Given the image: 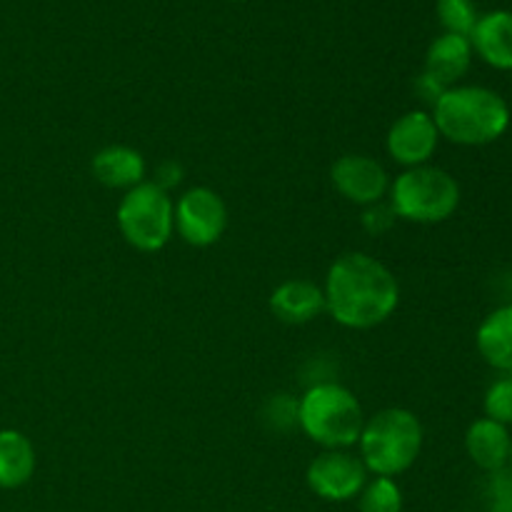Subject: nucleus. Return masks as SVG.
<instances>
[{
	"label": "nucleus",
	"mask_w": 512,
	"mask_h": 512,
	"mask_svg": "<svg viewBox=\"0 0 512 512\" xmlns=\"http://www.w3.org/2000/svg\"><path fill=\"white\" fill-rule=\"evenodd\" d=\"M325 313L350 330L383 325L398 310L400 285L385 263L368 253H345L333 260L323 285Z\"/></svg>",
	"instance_id": "f257e3e1"
},
{
	"label": "nucleus",
	"mask_w": 512,
	"mask_h": 512,
	"mask_svg": "<svg viewBox=\"0 0 512 512\" xmlns=\"http://www.w3.org/2000/svg\"><path fill=\"white\" fill-rule=\"evenodd\" d=\"M440 138L465 148H480L503 138L510 128V105L498 90L483 85H453L433 103Z\"/></svg>",
	"instance_id": "f03ea898"
},
{
	"label": "nucleus",
	"mask_w": 512,
	"mask_h": 512,
	"mask_svg": "<svg viewBox=\"0 0 512 512\" xmlns=\"http://www.w3.org/2000/svg\"><path fill=\"white\" fill-rule=\"evenodd\" d=\"M365 415L353 390L335 380H320L298 400V428L325 450L358 445Z\"/></svg>",
	"instance_id": "7ed1b4c3"
},
{
	"label": "nucleus",
	"mask_w": 512,
	"mask_h": 512,
	"mask_svg": "<svg viewBox=\"0 0 512 512\" xmlns=\"http://www.w3.org/2000/svg\"><path fill=\"white\" fill-rule=\"evenodd\" d=\"M360 460L375 478H398L423 450V425L405 408H385L365 420L358 440Z\"/></svg>",
	"instance_id": "20e7f679"
},
{
	"label": "nucleus",
	"mask_w": 512,
	"mask_h": 512,
	"mask_svg": "<svg viewBox=\"0 0 512 512\" xmlns=\"http://www.w3.org/2000/svg\"><path fill=\"white\" fill-rule=\"evenodd\" d=\"M390 208L395 218L418 225L445 223L460 205V185L448 170L435 165L408 168L390 183Z\"/></svg>",
	"instance_id": "39448f33"
},
{
	"label": "nucleus",
	"mask_w": 512,
	"mask_h": 512,
	"mask_svg": "<svg viewBox=\"0 0 512 512\" xmlns=\"http://www.w3.org/2000/svg\"><path fill=\"white\" fill-rule=\"evenodd\" d=\"M115 223L130 248L158 253L175 233V200L153 180L125 190L115 210Z\"/></svg>",
	"instance_id": "423d86ee"
},
{
	"label": "nucleus",
	"mask_w": 512,
	"mask_h": 512,
	"mask_svg": "<svg viewBox=\"0 0 512 512\" xmlns=\"http://www.w3.org/2000/svg\"><path fill=\"white\" fill-rule=\"evenodd\" d=\"M228 228V205L213 188L195 185L175 203V233L193 248H210Z\"/></svg>",
	"instance_id": "0eeeda50"
},
{
	"label": "nucleus",
	"mask_w": 512,
	"mask_h": 512,
	"mask_svg": "<svg viewBox=\"0 0 512 512\" xmlns=\"http://www.w3.org/2000/svg\"><path fill=\"white\" fill-rule=\"evenodd\" d=\"M308 488L328 503H348L358 498L368 483V470L363 460L350 455L348 450H323L308 465Z\"/></svg>",
	"instance_id": "6e6552de"
},
{
	"label": "nucleus",
	"mask_w": 512,
	"mask_h": 512,
	"mask_svg": "<svg viewBox=\"0 0 512 512\" xmlns=\"http://www.w3.org/2000/svg\"><path fill=\"white\" fill-rule=\"evenodd\" d=\"M438 143L440 133L435 128V120L425 110H408V113L400 115L390 125L388 138H385L388 155L405 170L428 165L438 150Z\"/></svg>",
	"instance_id": "1a4fd4ad"
},
{
	"label": "nucleus",
	"mask_w": 512,
	"mask_h": 512,
	"mask_svg": "<svg viewBox=\"0 0 512 512\" xmlns=\"http://www.w3.org/2000/svg\"><path fill=\"white\" fill-rule=\"evenodd\" d=\"M330 180L333 188L343 195L348 203L368 205L383 203V198L390 190V178L383 165L370 155L348 153L338 158L330 168Z\"/></svg>",
	"instance_id": "9d476101"
},
{
	"label": "nucleus",
	"mask_w": 512,
	"mask_h": 512,
	"mask_svg": "<svg viewBox=\"0 0 512 512\" xmlns=\"http://www.w3.org/2000/svg\"><path fill=\"white\" fill-rule=\"evenodd\" d=\"M270 310L280 323L305 325L325 313L323 288L310 280H285L270 295Z\"/></svg>",
	"instance_id": "9b49d317"
},
{
	"label": "nucleus",
	"mask_w": 512,
	"mask_h": 512,
	"mask_svg": "<svg viewBox=\"0 0 512 512\" xmlns=\"http://www.w3.org/2000/svg\"><path fill=\"white\" fill-rule=\"evenodd\" d=\"M473 53H478L490 68L512 73V13L510 10H493L480 15L470 33Z\"/></svg>",
	"instance_id": "f8f14e48"
},
{
	"label": "nucleus",
	"mask_w": 512,
	"mask_h": 512,
	"mask_svg": "<svg viewBox=\"0 0 512 512\" xmlns=\"http://www.w3.org/2000/svg\"><path fill=\"white\" fill-rule=\"evenodd\" d=\"M90 168H93L98 183L115 190H130L145 183V173H148L143 153L130 145H108V148L98 150Z\"/></svg>",
	"instance_id": "ddd939ff"
},
{
	"label": "nucleus",
	"mask_w": 512,
	"mask_h": 512,
	"mask_svg": "<svg viewBox=\"0 0 512 512\" xmlns=\"http://www.w3.org/2000/svg\"><path fill=\"white\" fill-rule=\"evenodd\" d=\"M510 448V430L490 418L475 420L465 433V450H468L470 460L485 473H498V470L508 468Z\"/></svg>",
	"instance_id": "4468645a"
},
{
	"label": "nucleus",
	"mask_w": 512,
	"mask_h": 512,
	"mask_svg": "<svg viewBox=\"0 0 512 512\" xmlns=\"http://www.w3.org/2000/svg\"><path fill=\"white\" fill-rule=\"evenodd\" d=\"M473 63V45L465 35L443 33L430 43L428 55H425V70L430 78L438 80L443 88H453L463 78Z\"/></svg>",
	"instance_id": "2eb2a0df"
},
{
	"label": "nucleus",
	"mask_w": 512,
	"mask_h": 512,
	"mask_svg": "<svg viewBox=\"0 0 512 512\" xmlns=\"http://www.w3.org/2000/svg\"><path fill=\"white\" fill-rule=\"evenodd\" d=\"M475 345L490 368L512 375V303L500 305L480 323Z\"/></svg>",
	"instance_id": "dca6fc26"
},
{
	"label": "nucleus",
	"mask_w": 512,
	"mask_h": 512,
	"mask_svg": "<svg viewBox=\"0 0 512 512\" xmlns=\"http://www.w3.org/2000/svg\"><path fill=\"white\" fill-rule=\"evenodd\" d=\"M35 448L20 430H0V488L18 490L33 478Z\"/></svg>",
	"instance_id": "f3484780"
},
{
	"label": "nucleus",
	"mask_w": 512,
	"mask_h": 512,
	"mask_svg": "<svg viewBox=\"0 0 512 512\" xmlns=\"http://www.w3.org/2000/svg\"><path fill=\"white\" fill-rule=\"evenodd\" d=\"M360 512H403V490L395 478H373L358 495Z\"/></svg>",
	"instance_id": "a211bd4d"
},
{
	"label": "nucleus",
	"mask_w": 512,
	"mask_h": 512,
	"mask_svg": "<svg viewBox=\"0 0 512 512\" xmlns=\"http://www.w3.org/2000/svg\"><path fill=\"white\" fill-rule=\"evenodd\" d=\"M438 20L445 28V33L465 35L470 38L475 23H478V8L473 0H438Z\"/></svg>",
	"instance_id": "6ab92c4d"
},
{
	"label": "nucleus",
	"mask_w": 512,
	"mask_h": 512,
	"mask_svg": "<svg viewBox=\"0 0 512 512\" xmlns=\"http://www.w3.org/2000/svg\"><path fill=\"white\" fill-rule=\"evenodd\" d=\"M485 418L510 428L512 425V375H503L495 383H490L483 400Z\"/></svg>",
	"instance_id": "aec40b11"
},
{
	"label": "nucleus",
	"mask_w": 512,
	"mask_h": 512,
	"mask_svg": "<svg viewBox=\"0 0 512 512\" xmlns=\"http://www.w3.org/2000/svg\"><path fill=\"white\" fill-rule=\"evenodd\" d=\"M263 423L275 433H288L298 428V400L288 393H278L265 403Z\"/></svg>",
	"instance_id": "412c9836"
},
{
	"label": "nucleus",
	"mask_w": 512,
	"mask_h": 512,
	"mask_svg": "<svg viewBox=\"0 0 512 512\" xmlns=\"http://www.w3.org/2000/svg\"><path fill=\"white\" fill-rule=\"evenodd\" d=\"M490 512H512V470H498L490 473L488 483Z\"/></svg>",
	"instance_id": "4be33fe9"
},
{
	"label": "nucleus",
	"mask_w": 512,
	"mask_h": 512,
	"mask_svg": "<svg viewBox=\"0 0 512 512\" xmlns=\"http://www.w3.org/2000/svg\"><path fill=\"white\" fill-rule=\"evenodd\" d=\"M393 223H395V213L390 205L375 203V205H368V208L363 210V225L368 233L380 235V233H385V230L393 228Z\"/></svg>",
	"instance_id": "5701e85b"
},
{
	"label": "nucleus",
	"mask_w": 512,
	"mask_h": 512,
	"mask_svg": "<svg viewBox=\"0 0 512 512\" xmlns=\"http://www.w3.org/2000/svg\"><path fill=\"white\" fill-rule=\"evenodd\" d=\"M158 188L168 190L175 188V185L183 183V165L175 163V160H165V163L158 165V170H155V180H153Z\"/></svg>",
	"instance_id": "b1692460"
},
{
	"label": "nucleus",
	"mask_w": 512,
	"mask_h": 512,
	"mask_svg": "<svg viewBox=\"0 0 512 512\" xmlns=\"http://www.w3.org/2000/svg\"><path fill=\"white\" fill-rule=\"evenodd\" d=\"M415 90H418L420 98L428 100V103L433 105L435 100H438L440 95H443L448 88H443V85H440L435 78H430L428 73H420L418 80H415Z\"/></svg>",
	"instance_id": "393cba45"
},
{
	"label": "nucleus",
	"mask_w": 512,
	"mask_h": 512,
	"mask_svg": "<svg viewBox=\"0 0 512 512\" xmlns=\"http://www.w3.org/2000/svg\"><path fill=\"white\" fill-rule=\"evenodd\" d=\"M508 468L512 470V448H510V463H508Z\"/></svg>",
	"instance_id": "a878e982"
}]
</instances>
